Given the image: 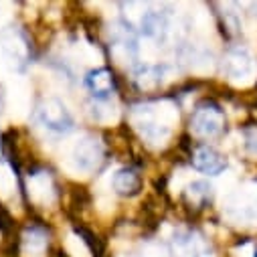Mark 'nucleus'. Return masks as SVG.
<instances>
[{
  "label": "nucleus",
  "instance_id": "1",
  "mask_svg": "<svg viewBox=\"0 0 257 257\" xmlns=\"http://www.w3.org/2000/svg\"><path fill=\"white\" fill-rule=\"evenodd\" d=\"M178 119L176 109L168 101L146 103L134 109V127L150 144H164L170 138L172 123Z\"/></svg>",
  "mask_w": 257,
  "mask_h": 257
},
{
  "label": "nucleus",
  "instance_id": "2",
  "mask_svg": "<svg viewBox=\"0 0 257 257\" xmlns=\"http://www.w3.org/2000/svg\"><path fill=\"white\" fill-rule=\"evenodd\" d=\"M37 119L45 130L53 134H69L73 130V115L67 109V105L59 99H47L37 109Z\"/></svg>",
  "mask_w": 257,
  "mask_h": 257
},
{
  "label": "nucleus",
  "instance_id": "3",
  "mask_svg": "<svg viewBox=\"0 0 257 257\" xmlns=\"http://www.w3.org/2000/svg\"><path fill=\"white\" fill-rule=\"evenodd\" d=\"M223 125H225V115H223L221 107L215 103L199 105L195 109V113H192V119H190L192 132L201 138H213V136L221 134Z\"/></svg>",
  "mask_w": 257,
  "mask_h": 257
},
{
  "label": "nucleus",
  "instance_id": "4",
  "mask_svg": "<svg viewBox=\"0 0 257 257\" xmlns=\"http://www.w3.org/2000/svg\"><path fill=\"white\" fill-rule=\"evenodd\" d=\"M103 160V144L93 136H83L71 150V162L81 172L95 170Z\"/></svg>",
  "mask_w": 257,
  "mask_h": 257
},
{
  "label": "nucleus",
  "instance_id": "5",
  "mask_svg": "<svg viewBox=\"0 0 257 257\" xmlns=\"http://www.w3.org/2000/svg\"><path fill=\"white\" fill-rule=\"evenodd\" d=\"M223 71L233 83H247V81H251V77L255 73V63H253L249 51H245L241 47L231 49L225 55Z\"/></svg>",
  "mask_w": 257,
  "mask_h": 257
},
{
  "label": "nucleus",
  "instance_id": "6",
  "mask_svg": "<svg viewBox=\"0 0 257 257\" xmlns=\"http://www.w3.org/2000/svg\"><path fill=\"white\" fill-rule=\"evenodd\" d=\"M0 47H3V51L9 59L19 61V63H23L27 59V53H29V47H27L23 33L15 27H7V29L0 31Z\"/></svg>",
  "mask_w": 257,
  "mask_h": 257
},
{
  "label": "nucleus",
  "instance_id": "7",
  "mask_svg": "<svg viewBox=\"0 0 257 257\" xmlns=\"http://www.w3.org/2000/svg\"><path fill=\"white\" fill-rule=\"evenodd\" d=\"M192 160H195L197 170H201L205 174H211V176H217V174H221L227 168V160L217 150H213L209 146L199 148L195 152V158H192Z\"/></svg>",
  "mask_w": 257,
  "mask_h": 257
},
{
  "label": "nucleus",
  "instance_id": "8",
  "mask_svg": "<svg viewBox=\"0 0 257 257\" xmlns=\"http://www.w3.org/2000/svg\"><path fill=\"white\" fill-rule=\"evenodd\" d=\"M49 245V237L41 227H29L23 233V255L25 257H43Z\"/></svg>",
  "mask_w": 257,
  "mask_h": 257
},
{
  "label": "nucleus",
  "instance_id": "9",
  "mask_svg": "<svg viewBox=\"0 0 257 257\" xmlns=\"http://www.w3.org/2000/svg\"><path fill=\"white\" fill-rule=\"evenodd\" d=\"M29 195L39 205L53 201V180L47 172H37L29 178Z\"/></svg>",
  "mask_w": 257,
  "mask_h": 257
},
{
  "label": "nucleus",
  "instance_id": "10",
  "mask_svg": "<svg viewBox=\"0 0 257 257\" xmlns=\"http://www.w3.org/2000/svg\"><path fill=\"white\" fill-rule=\"evenodd\" d=\"M85 87L97 97V99H105L111 89H113V77L107 69H97V71H91L87 77H85Z\"/></svg>",
  "mask_w": 257,
  "mask_h": 257
},
{
  "label": "nucleus",
  "instance_id": "11",
  "mask_svg": "<svg viewBox=\"0 0 257 257\" xmlns=\"http://www.w3.org/2000/svg\"><path fill=\"white\" fill-rule=\"evenodd\" d=\"M113 188L119 195H134L140 188V176L132 168H121L113 174Z\"/></svg>",
  "mask_w": 257,
  "mask_h": 257
},
{
  "label": "nucleus",
  "instance_id": "12",
  "mask_svg": "<svg viewBox=\"0 0 257 257\" xmlns=\"http://www.w3.org/2000/svg\"><path fill=\"white\" fill-rule=\"evenodd\" d=\"M134 79L140 83V87H154L160 83V69L150 67V65H142L134 71Z\"/></svg>",
  "mask_w": 257,
  "mask_h": 257
},
{
  "label": "nucleus",
  "instance_id": "13",
  "mask_svg": "<svg viewBox=\"0 0 257 257\" xmlns=\"http://www.w3.org/2000/svg\"><path fill=\"white\" fill-rule=\"evenodd\" d=\"M186 190H188V201L190 203H197V205L205 203L211 197V186L207 182H203V180H197V182L188 184Z\"/></svg>",
  "mask_w": 257,
  "mask_h": 257
},
{
  "label": "nucleus",
  "instance_id": "14",
  "mask_svg": "<svg viewBox=\"0 0 257 257\" xmlns=\"http://www.w3.org/2000/svg\"><path fill=\"white\" fill-rule=\"evenodd\" d=\"M67 251H69L71 257H89L91 255L89 253V247L85 245V241L81 237H77V235H69V239H67Z\"/></svg>",
  "mask_w": 257,
  "mask_h": 257
},
{
  "label": "nucleus",
  "instance_id": "15",
  "mask_svg": "<svg viewBox=\"0 0 257 257\" xmlns=\"http://www.w3.org/2000/svg\"><path fill=\"white\" fill-rule=\"evenodd\" d=\"M140 257H170V251H168L166 245L152 241V243H146V245L142 247Z\"/></svg>",
  "mask_w": 257,
  "mask_h": 257
},
{
  "label": "nucleus",
  "instance_id": "16",
  "mask_svg": "<svg viewBox=\"0 0 257 257\" xmlns=\"http://www.w3.org/2000/svg\"><path fill=\"white\" fill-rule=\"evenodd\" d=\"M243 138H245L247 152L257 156V127H247V130L243 132Z\"/></svg>",
  "mask_w": 257,
  "mask_h": 257
},
{
  "label": "nucleus",
  "instance_id": "17",
  "mask_svg": "<svg viewBox=\"0 0 257 257\" xmlns=\"http://www.w3.org/2000/svg\"><path fill=\"white\" fill-rule=\"evenodd\" d=\"M253 257H257V249H255V253H253Z\"/></svg>",
  "mask_w": 257,
  "mask_h": 257
}]
</instances>
